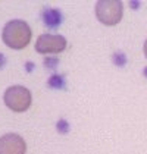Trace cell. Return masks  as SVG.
<instances>
[{"label":"cell","instance_id":"6da1fadb","mask_svg":"<svg viewBox=\"0 0 147 154\" xmlns=\"http://www.w3.org/2000/svg\"><path fill=\"white\" fill-rule=\"evenodd\" d=\"M2 38L8 47L21 50V48L27 47L31 40V28L25 21L13 19L5 25Z\"/></svg>","mask_w":147,"mask_h":154},{"label":"cell","instance_id":"7a4b0ae2","mask_svg":"<svg viewBox=\"0 0 147 154\" xmlns=\"http://www.w3.org/2000/svg\"><path fill=\"white\" fill-rule=\"evenodd\" d=\"M122 3L119 0H99L96 3V16L102 24L113 26L122 19Z\"/></svg>","mask_w":147,"mask_h":154},{"label":"cell","instance_id":"3957f363","mask_svg":"<svg viewBox=\"0 0 147 154\" xmlns=\"http://www.w3.org/2000/svg\"><path fill=\"white\" fill-rule=\"evenodd\" d=\"M5 104L13 112H25L31 106V91L22 85L9 87L3 95Z\"/></svg>","mask_w":147,"mask_h":154},{"label":"cell","instance_id":"277c9868","mask_svg":"<svg viewBox=\"0 0 147 154\" xmlns=\"http://www.w3.org/2000/svg\"><path fill=\"white\" fill-rule=\"evenodd\" d=\"M66 48V38L62 35H52L43 34L37 38L36 50L38 53L47 54V53H61Z\"/></svg>","mask_w":147,"mask_h":154},{"label":"cell","instance_id":"5b68a950","mask_svg":"<svg viewBox=\"0 0 147 154\" xmlns=\"http://www.w3.org/2000/svg\"><path fill=\"white\" fill-rule=\"evenodd\" d=\"M27 144L18 134H6L0 137V154H25Z\"/></svg>","mask_w":147,"mask_h":154},{"label":"cell","instance_id":"8992f818","mask_svg":"<svg viewBox=\"0 0 147 154\" xmlns=\"http://www.w3.org/2000/svg\"><path fill=\"white\" fill-rule=\"evenodd\" d=\"M41 18H43V22L46 26L49 28H58L62 22V13L59 9H55V8H47L44 9L41 13Z\"/></svg>","mask_w":147,"mask_h":154},{"label":"cell","instance_id":"52a82bcc","mask_svg":"<svg viewBox=\"0 0 147 154\" xmlns=\"http://www.w3.org/2000/svg\"><path fill=\"white\" fill-rule=\"evenodd\" d=\"M47 84H49V87H52V88L61 90V88H63V87H65V79H63V76H62V75L55 73V75H52V76L49 78Z\"/></svg>","mask_w":147,"mask_h":154},{"label":"cell","instance_id":"ba28073f","mask_svg":"<svg viewBox=\"0 0 147 154\" xmlns=\"http://www.w3.org/2000/svg\"><path fill=\"white\" fill-rule=\"evenodd\" d=\"M112 60H113V63H115V65H118V66H124V65H125V62H127V57H125V54H124V53L116 51V53L112 56Z\"/></svg>","mask_w":147,"mask_h":154},{"label":"cell","instance_id":"9c48e42d","mask_svg":"<svg viewBox=\"0 0 147 154\" xmlns=\"http://www.w3.org/2000/svg\"><path fill=\"white\" fill-rule=\"evenodd\" d=\"M56 129H58V132H61V134H68L69 132V123L65 119H61L56 123Z\"/></svg>","mask_w":147,"mask_h":154},{"label":"cell","instance_id":"30bf717a","mask_svg":"<svg viewBox=\"0 0 147 154\" xmlns=\"http://www.w3.org/2000/svg\"><path fill=\"white\" fill-rule=\"evenodd\" d=\"M59 65V59L58 57H46L44 59V66L47 69H55Z\"/></svg>","mask_w":147,"mask_h":154},{"label":"cell","instance_id":"8fae6325","mask_svg":"<svg viewBox=\"0 0 147 154\" xmlns=\"http://www.w3.org/2000/svg\"><path fill=\"white\" fill-rule=\"evenodd\" d=\"M5 65H6V57H5V54L0 53V69H3Z\"/></svg>","mask_w":147,"mask_h":154},{"label":"cell","instance_id":"7c38bea8","mask_svg":"<svg viewBox=\"0 0 147 154\" xmlns=\"http://www.w3.org/2000/svg\"><path fill=\"white\" fill-rule=\"evenodd\" d=\"M25 69H27V72H31L33 69H34V65H33L31 62H27V65H25Z\"/></svg>","mask_w":147,"mask_h":154},{"label":"cell","instance_id":"4fadbf2b","mask_svg":"<svg viewBox=\"0 0 147 154\" xmlns=\"http://www.w3.org/2000/svg\"><path fill=\"white\" fill-rule=\"evenodd\" d=\"M138 3L140 2H131V8H138Z\"/></svg>","mask_w":147,"mask_h":154},{"label":"cell","instance_id":"5bb4252c","mask_svg":"<svg viewBox=\"0 0 147 154\" xmlns=\"http://www.w3.org/2000/svg\"><path fill=\"white\" fill-rule=\"evenodd\" d=\"M144 54H146V57H147V40H146V43H144Z\"/></svg>","mask_w":147,"mask_h":154},{"label":"cell","instance_id":"9a60e30c","mask_svg":"<svg viewBox=\"0 0 147 154\" xmlns=\"http://www.w3.org/2000/svg\"><path fill=\"white\" fill-rule=\"evenodd\" d=\"M144 75L147 76V68H144Z\"/></svg>","mask_w":147,"mask_h":154}]
</instances>
